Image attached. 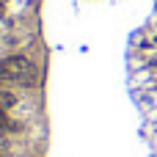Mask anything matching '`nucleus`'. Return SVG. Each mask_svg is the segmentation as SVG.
I'll use <instances>...</instances> for the list:
<instances>
[{
	"label": "nucleus",
	"mask_w": 157,
	"mask_h": 157,
	"mask_svg": "<svg viewBox=\"0 0 157 157\" xmlns=\"http://www.w3.org/2000/svg\"><path fill=\"white\" fill-rule=\"evenodd\" d=\"M0 80L33 86V83L39 80V72H36V66L30 63V58H25V55H8V58L0 61Z\"/></svg>",
	"instance_id": "f257e3e1"
},
{
	"label": "nucleus",
	"mask_w": 157,
	"mask_h": 157,
	"mask_svg": "<svg viewBox=\"0 0 157 157\" xmlns=\"http://www.w3.org/2000/svg\"><path fill=\"white\" fill-rule=\"evenodd\" d=\"M17 102H19V97H17V94H11V91H6V88L0 91V108H6V110H11V108H14Z\"/></svg>",
	"instance_id": "f03ea898"
},
{
	"label": "nucleus",
	"mask_w": 157,
	"mask_h": 157,
	"mask_svg": "<svg viewBox=\"0 0 157 157\" xmlns=\"http://www.w3.org/2000/svg\"><path fill=\"white\" fill-rule=\"evenodd\" d=\"M8 130H17V124L6 116V108H0V132H8Z\"/></svg>",
	"instance_id": "7ed1b4c3"
},
{
	"label": "nucleus",
	"mask_w": 157,
	"mask_h": 157,
	"mask_svg": "<svg viewBox=\"0 0 157 157\" xmlns=\"http://www.w3.org/2000/svg\"><path fill=\"white\" fill-rule=\"evenodd\" d=\"M0 157H11V155H8V152H6V149H0Z\"/></svg>",
	"instance_id": "20e7f679"
}]
</instances>
